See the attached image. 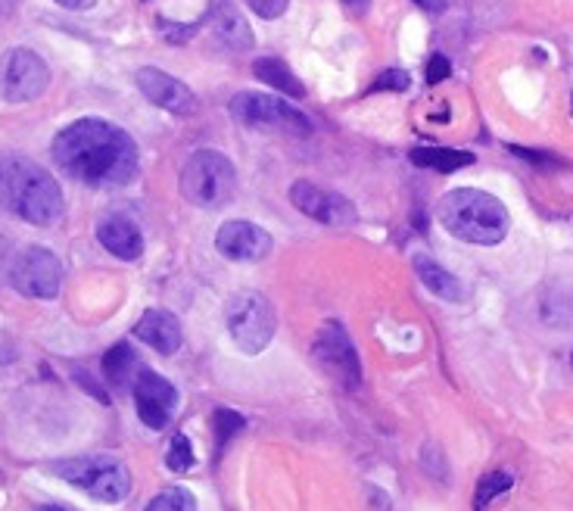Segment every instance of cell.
Masks as SVG:
<instances>
[{"instance_id":"25","label":"cell","mask_w":573,"mask_h":511,"mask_svg":"<svg viewBox=\"0 0 573 511\" xmlns=\"http://www.w3.org/2000/svg\"><path fill=\"white\" fill-rule=\"evenodd\" d=\"M194 446H190V440L184 437V434H175L172 437V446H169V452H166V465L175 471V474H184V471H190L194 468Z\"/></svg>"},{"instance_id":"24","label":"cell","mask_w":573,"mask_h":511,"mask_svg":"<svg viewBox=\"0 0 573 511\" xmlns=\"http://www.w3.org/2000/svg\"><path fill=\"white\" fill-rule=\"evenodd\" d=\"M243 415L240 412H231V409H215V452H222L231 437H237L243 430Z\"/></svg>"},{"instance_id":"1","label":"cell","mask_w":573,"mask_h":511,"mask_svg":"<svg viewBox=\"0 0 573 511\" xmlns=\"http://www.w3.org/2000/svg\"><path fill=\"white\" fill-rule=\"evenodd\" d=\"M50 156L66 178L85 187H97V191L125 187L141 172L138 144H134L131 134L116 122L97 116L75 119L72 125H66L53 138Z\"/></svg>"},{"instance_id":"18","label":"cell","mask_w":573,"mask_h":511,"mask_svg":"<svg viewBox=\"0 0 573 511\" xmlns=\"http://www.w3.org/2000/svg\"><path fill=\"white\" fill-rule=\"evenodd\" d=\"M415 275H418V281L433 293V297H440V300H446V303H465V297H468L465 284H461V281L449 272V268H443L440 262H433V259L424 256V253L415 256Z\"/></svg>"},{"instance_id":"22","label":"cell","mask_w":573,"mask_h":511,"mask_svg":"<svg viewBox=\"0 0 573 511\" xmlns=\"http://www.w3.org/2000/svg\"><path fill=\"white\" fill-rule=\"evenodd\" d=\"M514 487V477L508 471H493L486 474L480 483H477V493H474V511H486L489 502L499 499L502 493H508Z\"/></svg>"},{"instance_id":"15","label":"cell","mask_w":573,"mask_h":511,"mask_svg":"<svg viewBox=\"0 0 573 511\" xmlns=\"http://www.w3.org/2000/svg\"><path fill=\"white\" fill-rule=\"evenodd\" d=\"M200 25H209V32L212 38L234 50V53H247L253 47V29H250V22L247 16H243L231 0H212V4L206 7Z\"/></svg>"},{"instance_id":"33","label":"cell","mask_w":573,"mask_h":511,"mask_svg":"<svg viewBox=\"0 0 573 511\" xmlns=\"http://www.w3.org/2000/svg\"><path fill=\"white\" fill-rule=\"evenodd\" d=\"M343 4H346L352 13H356V16H362V13H368V4H371V0H343Z\"/></svg>"},{"instance_id":"16","label":"cell","mask_w":573,"mask_h":511,"mask_svg":"<svg viewBox=\"0 0 573 511\" xmlns=\"http://www.w3.org/2000/svg\"><path fill=\"white\" fill-rule=\"evenodd\" d=\"M97 240L116 259H125V262L141 259V253H144V234H141V228L134 225L128 215H122V212L103 215V219L97 222Z\"/></svg>"},{"instance_id":"9","label":"cell","mask_w":573,"mask_h":511,"mask_svg":"<svg viewBox=\"0 0 573 511\" xmlns=\"http://www.w3.org/2000/svg\"><path fill=\"white\" fill-rule=\"evenodd\" d=\"M312 359L321 365L327 378H334L343 390L356 393L362 387V362L349 334L337 321H327L312 343Z\"/></svg>"},{"instance_id":"4","label":"cell","mask_w":573,"mask_h":511,"mask_svg":"<svg viewBox=\"0 0 573 511\" xmlns=\"http://www.w3.org/2000/svg\"><path fill=\"white\" fill-rule=\"evenodd\" d=\"M181 194L200 209H222L237 194V169L218 150H197L181 169Z\"/></svg>"},{"instance_id":"35","label":"cell","mask_w":573,"mask_h":511,"mask_svg":"<svg viewBox=\"0 0 573 511\" xmlns=\"http://www.w3.org/2000/svg\"><path fill=\"white\" fill-rule=\"evenodd\" d=\"M38 511H69V508H63V505H44V508H38Z\"/></svg>"},{"instance_id":"7","label":"cell","mask_w":573,"mask_h":511,"mask_svg":"<svg viewBox=\"0 0 573 511\" xmlns=\"http://www.w3.org/2000/svg\"><path fill=\"white\" fill-rule=\"evenodd\" d=\"M231 119L243 128H281L293 134H309L312 119L306 113H299L290 100H281L275 94L262 91H240L228 103Z\"/></svg>"},{"instance_id":"21","label":"cell","mask_w":573,"mask_h":511,"mask_svg":"<svg viewBox=\"0 0 573 511\" xmlns=\"http://www.w3.org/2000/svg\"><path fill=\"white\" fill-rule=\"evenodd\" d=\"M134 371H138V359H134V349L128 343H116L103 356V374L113 387H125Z\"/></svg>"},{"instance_id":"3","label":"cell","mask_w":573,"mask_h":511,"mask_svg":"<svg viewBox=\"0 0 573 511\" xmlns=\"http://www.w3.org/2000/svg\"><path fill=\"white\" fill-rule=\"evenodd\" d=\"M440 222L443 228L477 247H496L508 237L511 219L499 197L477 191V187H455L440 200Z\"/></svg>"},{"instance_id":"2","label":"cell","mask_w":573,"mask_h":511,"mask_svg":"<svg viewBox=\"0 0 573 511\" xmlns=\"http://www.w3.org/2000/svg\"><path fill=\"white\" fill-rule=\"evenodd\" d=\"M0 206L32 225L63 219V191L47 169L16 153L0 156Z\"/></svg>"},{"instance_id":"30","label":"cell","mask_w":573,"mask_h":511,"mask_svg":"<svg viewBox=\"0 0 573 511\" xmlns=\"http://www.w3.org/2000/svg\"><path fill=\"white\" fill-rule=\"evenodd\" d=\"M508 150H511L514 156H521V159H527V163H533V166H558V159H552V153H539V150H527V147H517V144H508Z\"/></svg>"},{"instance_id":"28","label":"cell","mask_w":573,"mask_h":511,"mask_svg":"<svg viewBox=\"0 0 573 511\" xmlns=\"http://www.w3.org/2000/svg\"><path fill=\"white\" fill-rule=\"evenodd\" d=\"M256 16H262V19H278V16H284L287 13V7H290V0H243Z\"/></svg>"},{"instance_id":"32","label":"cell","mask_w":573,"mask_h":511,"mask_svg":"<svg viewBox=\"0 0 573 511\" xmlns=\"http://www.w3.org/2000/svg\"><path fill=\"white\" fill-rule=\"evenodd\" d=\"M60 7H66V10H91L97 0H57Z\"/></svg>"},{"instance_id":"29","label":"cell","mask_w":573,"mask_h":511,"mask_svg":"<svg viewBox=\"0 0 573 511\" xmlns=\"http://www.w3.org/2000/svg\"><path fill=\"white\" fill-rule=\"evenodd\" d=\"M452 75V63L443 57V53H433L430 63H427V85H440Z\"/></svg>"},{"instance_id":"17","label":"cell","mask_w":573,"mask_h":511,"mask_svg":"<svg viewBox=\"0 0 573 511\" xmlns=\"http://www.w3.org/2000/svg\"><path fill=\"white\" fill-rule=\"evenodd\" d=\"M134 337L144 340L147 346H153L156 353L162 356H172L181 349V340H184V331H181V321L166 312V309H147L138 325H134Z\"/></svg>"},{"instance_id":"27","label":"cell","mask_w":573,"mask_h":511,"mask_svg":"<svg viewBox=\"0 0 573 511\" xmlns=\"http://www.w3.org/2000/svg\"><path fill=\"white\" fill-rule=\"evenodd\" d=\"M408 72H402V69H390V72H380L377 75V82L371 85V91H405L408 88Z\"/></svg>"},{"instance_id":"10","label":"cell","mask_w":573,"mask_h":511,"mask_svg":"<svg viewBox=\"0 0 573 511\" xmlns=\"http://www.w3.org/2000/svg\"><path fill=\"white\" fill-rule=\"evenodd\" d=\"M10 284L32 300H53L63 287V262L47 247H25L13 256Z\"/></svg>"},{"instance_id":"31","label":"cell","mask_w":573,"mask_h":511,"mask_svg":"<svg viewBox=\"0 0 573 511\" xmlns=\"http://www.w3.org/2000/svg\"><path fill=\"white\" fill-rule=\"evenodd\" d=\"M13 250H10V240L0 234V278H10V265H13Z\"/></svg>"},{"instance_id":"5","label":"cell","mask_w":573,"mask_h":511,"mask_svg":"<svg viewBox=\"0 0 573 511\" xmlns=\"http://www.w3.org/2000/svg\"><path fill=\"white\" fill-rule=\"evenodd\" d=\"M50 471L69 480L72 487L85 490L97 502L116 505V502L128 499V493H131V474L119 459H113V455H85V459L57 462V465H50Z\"/></svg>"},{"instance_id":"19","label":"cell","mask_w":573,"mask_h":511,"mask_svg":"<svg viewBox=\"0 0 573 511\" xmlns=\"http://www.w3.org/2000/svg\"><path fill=\"white\" fill-rule=\"evenodd\" d=\"M253 75L259 78V82L271 85L275 91H281V94H287L293 100H303L306 97L303 82H299V78L290 72V66L281 57H262V60H256L253 63Z\"/></svg>"},{"instance_id":"20","label":"cell","mask_w":573,"mask_h":511,"mask_svg":"<svg viewBox=\"0 0 573 511\" xmlns=\"http://www.w3.org/2000/svg\"><path fill=\"white\" fill-rule=\"evenodd\" d=\"M412 163L433 172H458L465 166H474V153L452 147H418L412 150Z\"/></svg>"},{"instance_id":"13","label":"cell","mask_w":573,"mask_h":511,"mask_svg":"<svg viewBox=\"0 0 573 511\" xmlns=\"http://www.w3.org/2000/svg\"><path fill=\"white\" fill-rule=\"evenodd\" d=\"M134 82H138L141 94L153 106H159V110H166L172 116H194L200 110L197 94L190 91L184 82H178L175 75L162 72V69L144 66V69H138V75H134Z\"/></svg>"},{"instance_id":"26","label":"cell","mask_w":573,"mask_h":511,"mask_svg":"<svg viewBox=\"0 0 573 511\" xmlns=\"http://www.w3.org/2000/svg\"><path fill=\"white\" fill-rule=\"evenodd\" d=\"M156 25H159L162 38H166V41H175V44L190 41V38L197 35V29H200V22H194V25H178V22H172V19H159Z\"/></svg>"},{"instance_id":"34","label":"cell","mask_w":573,"mask_h":511,"mask_svg":"<svg viewBox=\"0 0 573 511\" xmlns=\"http://www.w3.org/2000/svg\"><path fill=\"white\" fill-rule=\"evenodd\" d=\"M418 4H421L424 10H433V13H443V10H446V4H449V0H418Z\"/></svg>"},{"instance_id":"6","label":"cell","mask_w":573,"mask_h":511,"mask_svg":"<svg viewBox=\"0 0 573 511\" xmlns=\"http://www.w3.org/2000/svg\"><path fill=\"white\" fill-rule=\"evenodd\" d=\"M228 334L234 340V346L240 349L243 356H259L262 349L271 343L278 328V318L271 303L256 290H240L228 300Z\"/></svg>"},{"instance_id":"8","label":"cell","mask_w":573,"mask_h":511,"mask_svg":"<svg viewBox=\"0 0 573 511\" xmlns=\"http://www.w3.org/2000/svg\"><path fill=\"white\" fill-rule=\"evenodd\" d=\"M50 88V66L41 53L29 47H13L0 57V97L7 103L38 100Z\"/></svg>"},{"instance_id":"14","label":"cell","mask_w":573,"mask_h":511,"mask_svg":"<svg viewBox=\"0 0 573 511\" xmlns=\"http://www.w3.org/2000/svg\"><path fill=\"white\" fill-rule=\"evenodd\" d=\"M215 250L231 262H262L271 253V234L256 222L231 219L218 228Z\"/></svg>"},{"instance_id":"23","label":"cell","mask_w":573,"mask_h":511,"mask_svg":"<svg viewBox=\"0 0 573 511\" xmlns=\"http://www.w3.org/2000/svg\"><path fill=\"white\" fill-rule=\"evenodd\" d=\"M144 511H197V499L181 487H169L150 499Z\"/></svg>"},{"instance_id":"11","label":"cell","mask_w":573,"mask_h":511,"mask_svg":"<svg viewBox=\"0 0 573 511\" xmlns=\"http://www.w3.org/2000/svg\"><path fill=\"white\" fill-rule=\"evenodd\" d=\"M290 200L293 206L309 215V219L331 225V228H352L359 222V212L352 206V200H346L337 191H327V187H318L315 181H293L290 187Z\"/></svg>"},{"instance_id":"12","label":"cell","mask_w":573,"mask_h":511,"mask_svg":"<svg viewBox=\"0 0 573 511\" xmlns=\"http://www.w3.org/2000/svg\"><path fill=\"white\" fill-rule=\"evenodd\" d=\"M134 406H138V418L150 430H166L178 412V390L153 368H138V374H134Z\"/></svg>"}]
</instances>
